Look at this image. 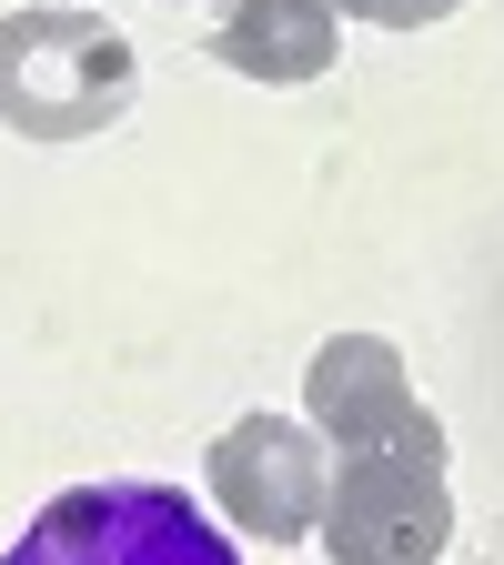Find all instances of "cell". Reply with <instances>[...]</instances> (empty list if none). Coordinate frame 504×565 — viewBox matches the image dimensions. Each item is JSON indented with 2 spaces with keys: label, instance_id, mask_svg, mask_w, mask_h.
Returning a JSON list of instances; mask_svg holds the SVG:
<instances>
[{
  "label": "cell",
  "instance_id": "6",
  "mask_svg": "<svg viewBox=\"0 0 504 565\" xmlns=\"http://www.w3.org/2000/svg\"><path fill=\"white\" fill-rule=\"evenodd\" d=\"M212 51L243 82H323L333 71V0H233Z\"/></svg>",
  "mask_w": 504,
  "mask_h": 565
},
{
  "label": "cell",
  "instance_id": "5",
  "mask_svg": "<svg viewBox=\"0 0 504 565\" xmlns=\"http://www.w3.org/2000/svg\"><path fill=\"white\" fill-rule=\"evenodd\" d=\"M303 404H313V424H323L333 455L394 445V455L444 465V424L423 414V394L404 384V353H394L384 333H333V343L313 353V374H303Z\"/></svg>",
  "mask_w": 504,
  "mask_h": 565
},
{
  "label": "cell",
  "instance_id": "7",
  "mask_svg": "<svg viewBox=\"0 0 504 565\" xmlns=\"http://www.w3.org/2000/svg\"><path fill=\"white\" fill-rule=\"evenodd\" d=\"M333 11H353V21H384V31H423V21L464 11V0H333Z\"/></svg>",
  "mask_w": 504,
  "mask_h": 565
},
{
  "label": "cell",
  "instance_id": "4",
  "mask_svg": "<svg viewBox=\"0 0 504 565\" xmlns=\"http://www.w3.org/2000/svg\"><path fill=\"white\" fill-rule=\"evenodd\" d=\"M212 494L223 515L262 545H303L323 525V494H333V465H323V424H293V414H243L223 445H212Z\"/></svg>",
  "mask_w": 504,
  "mask_h": 565
},
{
  "label": "cell",
  "instance_id": "2",
  "mask_svg": "<svg viewBox=\"0 0 504 565\" xmlns=\"http://www.w3.org/2000/svg\"><path fill=\"white\" fill-rule=\"evenodd\" d=\"M11 565H233V535H212L162 484H82L41 505Z\"/></svg>",
  "mask_w": 504,
  "mask_h": 565
},
{
  "label": "cell",
  "instance_id": "3",
  "mask_svg": "<svg viewBox=\"0 0 504 565\" xmlns=\"http://www.w3.org/2000/svg\"><path fill=\"white\" fill-rule=\"evenodd\" d=\"M313 545L333 565H435L454 545V494H444V465L423 455H343L333 465V494H323V525Z\"/></svg>",
  "mask_w": 504,
  "mask_h": 565
},
{
  "label": "cell",
  "instance_id": "1",
  "mask_svg": "<svg viewBox=\"0 0 504 565\" xmlns=\"http://www.w3.org/2000/svg\"><path fill=\"white\" fill-rule=\"evenodd\" d=\"M131 111V41L92 21L82 0H41V11L0 21V121L21 141H82Z\"/></svg>",
  "mask_w": 504,
  "mask_h": 565
}]
</instances>
